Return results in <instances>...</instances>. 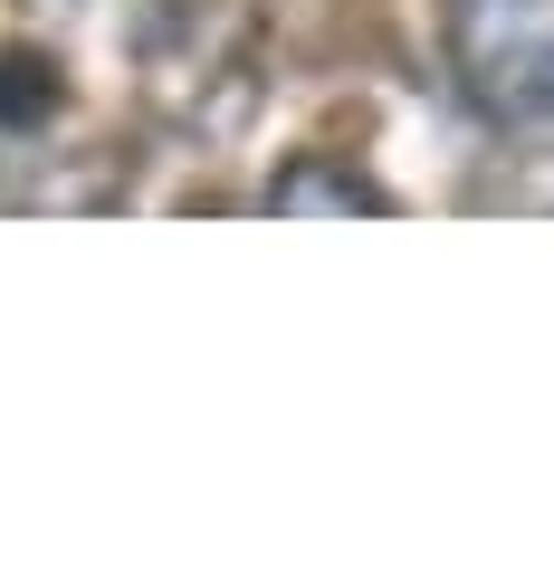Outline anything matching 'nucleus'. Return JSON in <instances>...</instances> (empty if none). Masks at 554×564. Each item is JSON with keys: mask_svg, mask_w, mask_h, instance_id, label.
Segmentation results:
<instances>
[{"mask_svg": "<svg viewBox=\"0 0 554 564\" xmlns=\"http://www.w3.org/2000/svg\"><path fill=\"white\" fill-rule=\"evenodd\" d=\"M268 210L278 220H354V210H392V192L354 153H296L287 173L268 182Z\"/></svg>", "mask_w": 554, "mask_h": 564, "instance_id": "2", "label": "nucleus"}, {"mask_svg": "<svg viewBox=\"0 0 554 564\" xmlns=\"http://www.w3.org/2000/svg\"><path fill=\"white\" fill-rule=\"evenodd\" d=\"M449 77L488 124L554 134V0H449Z\"/></svg>", "mask_w": 554, "mask_h": 564, "instance_id": "1", "label": "nucleus"}]
</instances>
